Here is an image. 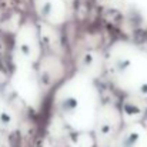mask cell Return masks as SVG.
Returning a JSON list of instances; mask_svg holds the SVG:
<instances>
[{
  "mask_svg": "<svg viewBox=\"0 0 147 147\" xmlns=\"http://www.w3.org/2000/svg\"><path fill=\"white\" fill-rule=\"evenodd\" d=\"M57 109L61 117L76 129L90 127L96 120L97 96L92 83L76 76L69 80L57 93Z\"/></svg>",
  "mask_w": 147,
  "mask_h": 147,
  "instance_id": "obj_1",
  "label": "cell"
},
{
  "mask_svg": "<svg viewBox=\"0 0 147 147\" xmlns=\"http://www.w3.org/2000/svg\"><path fill=\"white\" fill-rule=\"evenodd\" d=\"M110 74L116 84L130 93H147V53L120 45L111 50Z\"/></svg>",
  "mask_w": 147,
  "mask_h": 147,
  "instance_id": "obj_2",
  "label": "cell"
}]
</instances>
